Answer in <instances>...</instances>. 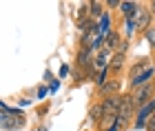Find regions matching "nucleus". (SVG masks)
I'll return each instance as SVG.
<instances>
[{
	"instance_id": "0eeeda50",
	"label": "nucleus",
	"mask_w": 155,
	"mask_h": 131,
	"mask_svg": "<svg viewBox=\"0 0 155 131\" xmlns=\"http://www.w3.org/2000/svg\"><path fill=\"white\" fill-rule=\"evenodd\" d=\"M120 9H122V13L126 18H135L137 11H140V5L137 2H129V0H124L122 5H120Z\"/></svg>"
},
{
	"instance_id": "4468645a",
	"label": "nucleus",
	"mask_w": 155,
	"mask_h": 131,
	"mask_svg": "<svg viewBox=\"0 0 155 131\" xmlns=\"http://www.w3.org/2000/svg\"><path fill=\"white\" fill-rule=\"evenodd\" d=\"M146 40H149L151 47H155V27H149V29H146Z\"/></svg>"
},
{
	"instance_id": "20e7f679",
	"label": "nucleus",
	"mask_w": 155,
	"mask_h": 131,
	"mask_svg": "<svg viewBox=\"0 0 155 131\" xmlns=\"http://www.w3.org/2000/svg\"><path fill=\"white\" fill-rule=\"evenodd\" d=\"M102 107H104V113L107 116H117L120 107H122V96H109Z\"/></svg>"
},
{
	"instance_id": "7ed1b4c3",
	"label": "nucleus",
	"mask_w": 155,
	"mask_h": 131,
	"mask_svg": "<svg viewBox=\"0 0 155 131\" xmlns=\"http://www.w3.org/2000/svg\"><path fill=\"white\" fill-rule=\"evenodd\" d=\"M151 93H153V87H151V85L140 87V89H137V93L133 96V105H135V109H137V107L142 109L144 105H149V102H151Z\"/></svg>"
},
{
	"instance_id": "6e6552de",
	"label": "nucleus",
	"mask_w": 155,
	"mask_h": 131,
	"mask_svg": "<svg viewBox=\"0 0 155 131\" xmlns=\"http://www.w3.org/2000/svg\"><path fill=\"white\" fill-rule=\"evenodd\" d=\"M149 18H151V16H149V11L140 7V11H137V16H135V22H137L140 29H149Z\"/></svg>"
},
{
	"instance_id": "2eb2a0df",
	"label": "nucleus",
	"mask_w": 155,
	"mask_h": 131,
	"mask_svg": "<svg viewBox=\"0 0 155 131\" xmlns=\"http://www.w3.org/2000/svg\"><path fill=\"white\" fill-rule=\"evenodd\" d=\"M89 7H91V16H100V18H102V13H100V7H102V5H100V2H91Z\"/></svg>"
},
{
	"instance_id": "6ab92c4d",
	"label": "nucleus",
	"mask_w": 155,
	"mask_h": 131,
	"mask_svg": "<svg viewBox=\"0 0 155 131\" xmlns=\"http://www.w3.org/2000/svg\"><path fill=\"white\" fill-rule=\"evenodd\" d=\"M151 13H153V16H155V0H153V2H151Z\"/></svg>"
},
{
	"instance_id": "a211bd4d",
	"label": "nucleus",
	"mask_w": 155,
	"mask_h": 131,
	"mask_svg": "<svg viewBox=\"0 0 155 131\" xmlns=\"http://www.w3.org/2000/svg\"><path fill=\"white\" fill-rule=\"evenodd\" d=\"M67 73H69V67L64 65V67H62V69H60V76H62V78H64V76H67Z\"/></svg>"
},
{
	"instance_id": "1a4fd4ad",
	"label": "nucleus",
	"mask_w": 155,
	"mask_h": 131,
	"mask_svg": "<svg viewBox=\"0 0 155 131\" xmlns=\"http://www.w3.org/2000/svg\"><path fill=\"white\" fill-rule=\"evenodd\" d=\"M102 91L107 93V96H115V93L120 91V80H109L107 85L102 87Z\"/></svg>"
},
{
	"instance_id": "f03ea898",
	"label": "nucleus",
	"mask_w": 155,
	"mask_h": 131,
	"mask_svg": "<svg viewBox=\"0 0 155 131\" xmlns=\"http://www.w3.org/2000/svg\"><path fill=\"white\" fill-rule=\"evenodd\" d=\"M155 113V98L149 102V105H144L142 109L137 111V118H135V129H142L149 125V120H151V116Z\"/></svg>"
},
{
	"instance_id": "ddd939ff",
	"label": "nucleus",
	"mask_w": 155,
	"mask_h": 131,
	"mask_svg": "<svg viewBox=\"0 0 155 131\" xmlns=\"http://www.w3.org/2000/svg\"><path fill=\"white\" fill-rule=\"evenodd\" d=\"M124 27H126V36H131V33L135 31V27H137V22H135V18H126V22H124Z\"/></svg>"
},
{
	"instance_id": "f257e3e1",
	"label": "nucleus",
	"mask_w": 155,
	"mask_h": 131,
	"mask_svg": "<svg viewBox=\"0 0 155 131\" xmlns=\"http://www.w3.org/2000/svg\"><path fill=\"white\" fill-rule=\"evenodd\" d=\"M133 111H135V105H133V96H122V107H120V113H117V120L120 125H126V120L133 118Z\"/></svg>"
},
{
	"instance_id": "9b49d317",
	"label": "nucleus",
	"mask_w": 155,
	"mask_h": 131,
	"mask_svg": "<svg viewBox=\"0 0 155 131\" xmlns=\"http://www.w3.org/2000/svg\"><path fill=\"white\" fill-rule=\"evenodd\" d=\"M91 120H100L102 122V118H104V107L102 105H95V107H91Z\"/></svg>"
},
{
	"instance_id": "39448f33",
	"label": "nucleus",
	"mask_w": 155,
	"mask_h": 131,
	"mask_svg": "<svg viewBox=\"0 0 155 131\" xmlns=\"http://www.w3.org/2000/svg\"><path fill=\"white\" fill-rule=\"evenodd\" d=\"M97 36H100L102 40H107L111 36V16L109 13H102L100 22H97Z\"/></svg>"
},
{
	"instance_id": "9d476101",
	"label": "nucleus",
	"mask_w": 155,
	"mask_h": 131,
	"mask_svg": "<svg viewBox=\"0 0 155 131\" xmlns=\"http://www.w3.org/2000/svg\"><path fill=\"white\" fill-rule=\"evenodd\" d=\"M122 67H124V51H117L113 56V60H111V69H113V71H120Z\"/></svg>"
},
{
	"instance_id": "f3484780",
	"label": "nucleus",
	"mask_w": 155,
	"mask_h": 131,
	"mask_svg": "<svg viewBox=\"0 0 155 131\" xmlns=\"http://www.w3.org/2000/svg\"><path fill=\"white\" fill-rule=\"evenodd\" d=\"M109 7H120V5H122V2H120V0H109V2H107Z\"/></svg>"
},
{
	"instance_id": "423d86ee",
	"label": "nucleus",
	"mask_w": 155,
	"mask_h": 131,
	"mask_svg": "<svg viewBox=\"0 0 155 131\" xmlns=\"http://www.w3.org/2000/svg\"><path fill=\"white\" fill-rule=\"evenodd\" d=\"M153 73H155V69L153 67H149V69H146V71H142V73H140L137 76V78H133L131 80V87H144V85H149V80L153 78Z\"/></svg>"
},
{
	"instance_id": "dca6fc26",
	"label": "nucleus",
	"mask_w": 155,
	"mask_h": 131,
	"mask_svg": "<svg viewBox=\"0 0 155 131\" xmlns=\"http://www.w3.org/2000/svg\"><path fill=\"white\" fill-rule=\"evenodd\" d=\"M146 127H149V131H155V113L151 116V120H149V125H146Z\"/></svg>"
},
{
	"instance_id": "f8f14e48",
	"label": "nucleus",
	"mask_w": 155,
	"mask_h": 131,
	"mask_svg": "<svg viewBox=\"0 0 155 131\" xmlns=\"http://www.w3.org/2000/svg\"><path fill=\"white\" fill-rule=\"evenodd\" d=\"M117 42H120V36H117V33H111V36H109L107 40H104V45H107L109 49H115Z\"/></svg>"
}]
</instances>
